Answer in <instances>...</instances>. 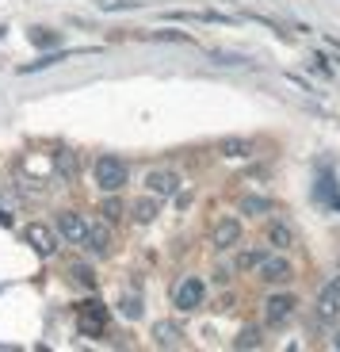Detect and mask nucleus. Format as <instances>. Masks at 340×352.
I'll return each instance as SVG.
<instances>
[{
  "label": "nucleus",
  "mask_w": 340,
  "mask_h": 352,
  "mask_svg": "<svg viewBox=\"0 0 340 352\" xmlns=\"http://www.w3.org/2000/svg\"><path fill=\"white\" fill-rule=\"evenodd\" d=\"M180 173L176 168H149L146 173V192L149 195H157V199H168V195L180 192Z\"/></svg>",
  "instance_id": "39448f33"
},
{
  "label": "nucleus",
  "mask_w": 340,
  "mask_h": 352,
  "mask_svg": "<svg viewBox=\"0 0 340 352\" xmlns=\"http://www.w3.org/2000/svg\"><path fill=\"white\" fill-rule=\"evenodd\" d=\"M157 211H161L157 195H146V199H138V203H134V222H141V226H149V222L157 219Z\"/></svg>",
  "instance_id": "4468645a"
},
{
  "label": "nucleus",
  "mask_w": 340,
  "mask_h": 352,
  "mask_svg": "<svg viewBox=\"0 0 340 352\" xmlns=\"http://www.w3.org/2000/svg\"><path fill=\"white\" fill-rule=\"evenodd\" d=\"M268 245L280 249V253H283V249H291V245H295V230H291L287 222H280V219L268 222Z\"/></svg>",
  "instance_id": "ddd939ff"
},
{
  "label": "nucleus",
  "mask_w": 340,
  "mask_h": 352,
  "mask_svg": "<svg viewBox=\"0 0 340 352\" xmlns=\"http://www.w3.org/2000/svg\"><path fill=\"white\" fill-rule=\"evenodd\" d=\"M80 245H84L88 253L104 256L107 249H111V230H107V222H92V226H88V234H84V241H80Z\"/></svg>",
  "instance_id": "9d476101"
},
{
  "label": "nucleus",
  "mask_w": 340,
  "mask_h": 352,
  "mask_svg": "<svg viewBox=\"0 0 340 352\" xmlns=\"http://www.w3.org/2000/svg\"><path fill=\"white\" fill-rule=\"evenodd\" d=\"M295 307H298V299L295 295H268L264 299V326H271V329H283L295 318Z\"/></svg>",
  "instance_id": "f03ea898"
},
{
  "label": "nucleus",
  "mask_w": 340,
  "mask_h": 352,
  "mask_svg": "<svg viewBox=\"0 0 340 352\" xmlns=\"http://www.w3.org/2000/svg\"><path fill=\"white\" fill-rule=\"evenodd\" d=\"M260 344H264V333L256 326H249V329H241V333H237L234 349H260Z\"/></svg>",
  "instance_id": "dca6fc26"
},
{
  "label": "nucleus",
  "mask_w": 340,
  "mask_h": 352,
  "mask_svg": "<svg viewBox=\"0 0 340 352\" xmlns=\"http://www.w3.org/2000/svg\"><path fill=\"white\" fill-rule=\"evenodd\" d=\"M256 272H260L264 283H291L295 280V268H291L287 256H268L264 253V261L256 264Z\"/></svg>",
  "instance_id": "423d86ee"
},
{
  "label": "nucleus",
  "mask_w": 340,
  "mask_h": 352,
  "mask_svg": "<svg viewBox=\"0 0 340 352\" xmlns=\"http://www.w3.org/2000/svg\"><path fill=\"white\" fill-rule=\"evenodd\" d=\"M100 214H104V222H119V219H122V203L115 199V192H111V199H104Z\"/></svg>",
  "instance_id": "6ab92c4d"
},
{
  "label": "nucleus",
  "mask_w": 340,
  "mask_h": 352,
  "mask_svg": "<svg viewBox=\"0 0 340 352\" xmlns=\"http://www.w3.org/2000/svg\"><path fill=\"white\" fill-rule=\"evenodd\" d=\"M58 234H61V241L80 245V241H84V234H88V222L80 219L77 211H61L58 214Z\"/></svg>",
  "instance_id": "6e6552de"
},
{
  "label": "nucleus",
  "mask_w": 340,
  "mask_h": 352,
  "mask_svg": "<svg viewBox=\"0 0 340 352\" xmlns=\"http://www.w3.org/2000/svg\"><path fill=\"white\" fill-rule=\"evenodd\" d=\"M69 272H73V280H77L80 287H96V272H92L88 264H73Z\"/></svg>",
  "instance_id": "a211bd4d"
},
{
  "label": "nucleus",
  "mask_w": 340,
  "mask_h": 352,
  "mask_svg": "<svg viewBox=\"0 0 340 352\" xmlns=\"http://www.w3.org/2000/svg\"><path fill=\"white\" fill-rule=\"evenodd\" d=\"M104 326H107V314H104V307L100 302H84L80 307V333H104Z\"/></svg>",
  "instance_id": "9b49d317"
},
{
  "label": "nucleus",
  "mask_w": 340,
  "mask_h": 352,
  "mask_svg": "<svg viewBox=\"0 0 340 352\" xmlns=\"http://www.w3.org/2000/svg\"><path fill=\"white\" fill-rule=\"evenodd\" d=\"M314 314H317V322H325V326H332V322L340 318V276H332V280L317 291Z\"/></svg>",
  "instance_id": "20e7f679"
},
{
  "label": "nucleus",
  "mask_w": 340,
  "mask_h": 352,
  "mask_svg": "<svg viewBox=\"0 0 340 352\" xmlns=\"http://www.w3.org/2000/svg\"><path fill=\"white\" fill-rule=\"evenodd\" d=\"M241 211H245V214H268V211H271V199H264V195H245V199H241Z\"/></svg>",
  "instance_id": "f3484780"
},
{
  "label": "nucleus",
  "mask_w": 340,
  "mask_h": 352,
  "mask_svg": "<svg viewBox=\"0 0 340 352\" xmlns=\"http://www.w3.org/2000/svg\"><path fill=\"white\" fill-rule=\"evenodd\" d=\"M31 43H35V46H43V50H46V46H54V43H58V35H50L46 27H38V31H31Z\"/></svg>",
  "instance_id": "412c9836"
},
{
  "label": "nucleus",
  "mask_w": 340,
  "mask_h": 352,
  "mask_svg": "<svg viewBox=\"0 0 340 352\" xmlns=\"http://www.w3.org/2000/svg\"><path fill=\"white\" fill-rule=\"evenodd\" d=\"M0 222H8V214H4V211H0Z\"/></svg>",
  "instance_id": "393cba45"
},
{
  "label": "nucleus",
  "mask_w": 340,
  "mask_h": 352,
  "mask_svg": "<svg viewBox=\"0 0 340 352\" xmlns=\"http://www.w3.org/2000/svg\"><path fill=\"white\" fill-rule=\"evenodd\" d=\"M203 299H207V283H203L199 276H183V280L176 283V291H172L176 310H199Z\"/></svg>",
  "instance_id": "7ed1b4c3"
},
{
  "label": "nucleus",
  "mask_w": 340,
  "mask_h": 352,
  "mask_svg": "<svg viewBox=\"0 0 340 352\" xmlns=\"http://www.w3.org/2000/svg\"><path fill=\"white\" fill-rule=\"evenodd\" d=\"M153 344H161V349H180L183 329L176 326V322H157V326H153Z\"/></svg>",
  "instance_id": "f8f14e48"
},
{
  "label": "nucleus",
  "mask_w": 340,
  "mask_h": 352,
  "mask_svg": "<svg viewBox=\"0 0 340 352\" xmlns=\"http://www.w3.org/2000/svg\"><path fill=\"white\" fill-rule=\"evenodd\" d=\"M149 0H100V8L104 12H115V8H141Z\"/></svg>",
  "instance_id": "aec40b11"
},
{
  "label": "nucleus",
  "mask_w": 340,
  "mask_h": 352,
  "mask_svg": "<svg viewBox=\"0 0 340 352\" xmlns=\"http://www.w3.org/2000/svg\"><path fill=\"white\" fill-rule=\"evenodd\" d=\"M332 349H337V352H340V333H337V337H332Z\"/></svg>",
  "instance_id": "b1692460"
},
{
  "label": "nucleus",
  "mask_w": 340,
  "mask_h": 352,
  "mask_svg": "<svg viewBox=\"0 0 340 352\" xmlns=\"http://www.w3.org/2000/svg\"><path fill=\"white\" fill-rule=\"evenodd\" d=\"M218 150H222V157H249L253 153V142L249 138H222Z\"/></svg>",
  "instance_id": "2eb2a0df"
},
{
  "label": "nucleus",
  "mask_w": 340,
  "mask_h": 352,
  "mask_svg": "<svg viewBox=\"0 0 340 352\" xmlns=\"http://www.w3.org/2000/svg\"><path fill=\"white\" fill-rule=\"evenodd\" d=\"M241 241V222L237 219H218L214 230H210V245L214 249H234Z\"/></svg>",
  "instance_id": "1a4fd4ad"
},
{
  "label": "nucleus",
  "mask_w": 340,
  "mask_h": 352,
  "mask_svg": "<svg viewBox=\"0 0 340 352\" xmlns=\"http://www.w3.org/2000/svg\"><path fill=\"white\" fill-rule=\"evenodd\" d=\"M122 314H126V318H141V299H138V295L122 299Z\"/></svg>",
  "instance_id": "4be33fe9"
},
{
  "label": "nucleus",
  "mask_w": 340,
  "mask_h": 352,
  "mask_svg": "<svg viewBox=\"0 0 340 352\" xmlns=\"http://www.w3.org/2000/svg\"><path fill=\"white\" fill-rule=\"evenodd\" d=\"M92 173H96V184L104 188L107 195H111V192H119V188L126 184V161H122V157H111V153L96 157Z\"/></svg>",
  "instance_id": "f257e3e1"
},
{
  "label": "nucleus",
  "mask_w": 340,
  "mask_h": 352,
  "mask_svg": "<svg viewBox=\"0 0 340 352\" xmlns=\"http://www.w3.org/2000/svg\"><path fill=\"white\" fill-rule=\"evenodd\" d=\"M260 261H264V253H241L237 256V268H256Z\"/></svg>",
  "instance_id": "5701e85b"
},
{
  "label": "nucleus",
  "mask_w": 340,
  "mask_h": 352,
  "mask_svg": "<svg viewBox=\"0 0 340 352\" xmlns=\"http://www.w3.org/2000/svg\"><path fill=\"white\" fill-rule=\"evenodd\" d=\"M23 238H27V245L35 249L38 256H54V253H58V234H54L50 226H43V222H31V226L23 230Z\"/></svg>",
  "instance_id": "0eeeda50"
}]
</instances>
